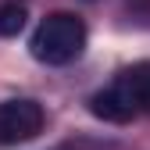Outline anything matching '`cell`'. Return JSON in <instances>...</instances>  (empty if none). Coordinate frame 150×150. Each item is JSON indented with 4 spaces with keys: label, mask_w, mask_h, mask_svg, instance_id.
I'll use <instances>...</instances> for the list:
<instances>
[{
    "label": "cell",
    "mask_w": 150,
    "mask_h": 150,
    "mask_svg": "<svg viewBox=\"0 0 150 150\" xmlns=\"http://www.w3.org/2000/svg\"><path fill=\"white\" fill-rule=\"evenodd\" d=\"M25 29V7L22 4H4L0 7V36H18Z\"/></svg>",
    "instance_id": "277c9868"
},
{
    "label": "cell",
    "mask_w": 150,
    "mask_h": 150,
    "mask_svg": "<svg viewBox=\"0 0 150 150\" xmlns=\"http://www.w3.org/2000/svg\"><path fill=\"white\" fill-rule=\"evenodd\" d=\"M86 40H89V32H86V22L79 14L54 11V14H47L43 22L36 25L32 40H29V50H32V57L40 64L61 68V64H71V61L82 57Z\"/></svg>",
    "instance_id": "7a4b0ae2"
},
{
    "label": "cell",
    "mask_w": 150,
    "mask_h": 150,
    "mask_svg": "<svg viewBox=\"0 0 150 150\" xmlns=\"http://www.w3.org/2000/svg\"><path fill=\"white\" fill-rule=\"evenodd\" d=\"M89 111L111 125H125L139 118L143 111H150V61L122 68L104 89L89 97Z\"/></svg>",
    "instance_id": "6da1fadb"
},
{
    "label": "cell",
    "mask_w": 150,
    "mask_h": 150,
    "mask_svg": "<svg viewBox=\"0 0 150 150\" xmlns=\"http://www.w3.org/2000/svg\"><path fill=\"white\" fill-rule=\"evenodd\" d=\"M43 122L47 115L36 100H4L0 104V146L36 139L43 132Z\"/></svg>",
    "instance_id": "3957f363"
}]
</instances>
